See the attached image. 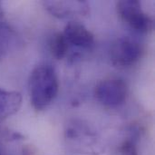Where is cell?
<instances>
[{"label": "cell", "mask_w": 155, "mask_h": 155, "mask_svg": "<svg viewBox=\"0 0 155 155\" xmlns=\"http://www.w3.org/2000/svg\"><path fill=\"white\" fill-rule=\"evenodd\" d=\"M31 104L36 110H44L55 99L59 82L55 70L49 64L35 67L29 77L28 82Z\"/></svg>", "instance_id": "obj_1"}, {"label": "cell", "mask_w": 155, "mask_h": 155, "mask_svg": "<svg viewBox=\"0 0 155 155\" xmlns=\"http://www.w3.org/2000/svg\"><path fill=\"white\" fill-rule=\"evenodd\" d=\"M64 138L69 147L81 154L99 155L104 152L98 134L82 122L74 121L66 125Z\"/></svg>", "instance_id": "obj_2"}, {"label": "cell", "mask_w": 155, "mask_h": 155, "mask_svg": "<svg viewBox=\"0 0 155 155\" xmlns=\"http://www.w3.org/2000/svg\"><path fill=\"white\" fill-rule=\"evenodd\" d=\"M120 17L132 28L142 33L153 29V19L142 10L141 3L137 0H122L116 5Z\"/></svg>", "instance_id": "obj_3"}, {"label": "cell", "mask_w": 155, "mask_h": 155, "mask_svg": "<svg viewBox=\"0 0 155 155\" xmlns=\"http://www.w3.org/2000/svg\"><path fill=\"white\" fill-rule=\"evenodd\" d=\"M142 48L140 45L129 37L117 39L111 48L112 64L119 68H125L134 65L141 57Z\"/></svg>", "instance_id": "obj_4"}, {"label": "cell", "mask_w": 155, "mask_h": 155, "mask_svg": "<svg viewBox=\"0 0 155 155\" xmlns=\"http://www.w3.org/2000/svg\"><path fill=\"white\" fill-rule=\"evenodd\" d=\"M96 99L104 106H119L126 100L127 84L121 79H109L100 82L94 90Z\"/></svg>", "instance_id": "obj_5"}, {"label": "cell", "mask_w": 155, "mask_h": 155, "mask_svg": "<svg viewBox=\"0 0 155 155\" xmlns=\"http://www.w3.org/2000/svg\"><path fill=\"white\" fill-rule=\"evenodd\" d=\"M45 6L52 15L61 18L87 15L89 11V5L85 1H47Z\"/></svg>", "instance_id": "obj_6"}, {"label": "cell", "mask_w": 155, "mask_h": 155, "mask_svg": "<svg viewBox=\"0 0 155 155\" xmlns=\"http://www.w3.org/2000/svg\"><path fill=\"white\" fill-rule=\"evenodd\" d=\"M68 45L71 44L76 47L90 48L94 43V35L81 23H68L63 33Z\"/></svg>", "instance_id": "obj_7"}, {"label": "cell", "mask_w": 155, "mask_h": 155, "mask_svg": "<svg viewBox=\"0 0 155 155\" xmlns=\"http://www.w3.org/2000/svg\"><path fill=\"white\" fill-rule=\"evenodd\" d=\"M22 104V96L16 91L0 88V122L16 114Z\"/></svg>", "instance_id": "obj_8"}, {"label": "cell", "mask_w": 155, "mask_h": 155, "mask_svg": "<svg viewBox=\"0 0 155 155\" xmlns=\"http://www.w3.org/2000/svg\"><path fill=\"white\" fill-rule=\"evenodd\" d=\"M68 43L64 37V35L61 33L54 34L49 42V48L52 55L58 59L61 60L64 57H65L67 51H68Z\"/></svg>", "instance_id": "obj_9"}, {"label": "cell", "mask_w": 155, "mask_h": 155, "mask_svg": "<svg viewBox=\"0 0 155 155\" xmlns=\"http://www.w3.org/2000/svg\"><path fill=\"white\" fill-rule=\"evenodd\" d=\"M13 37L14 32L11 27L5 23H0V58L9 50Z\"/></svg>", "instance_id": "obj_10"}, {"label": "cell", "mask_w": 155, "mask_h": 155, "mask_svg": "<svg viewBox=\"0 0 155 155\" xmlns=\"http://www.w3.org/2000/svg\"><path fill=\"white\" fill-rule=\"evenodd\" d=\"M119 152L121 155H138L136 143L134 140L131 139L124 141L121 144L119 148Z\"/></svg>", "instance_id": "obj_11"}, {"label": "cell", "mask_w": 155, "mask_h": 155, "mask_svg": "<svg viewBox=\"0 0 155 155\" xmlns=\"http://www.w3.org/2000/svg\"><path fill=\"white\" fill-rule=\"evenodd\" d=\"M3 15H4V11H3V8H2V5L0 3V18L3 16Z\"/></svg>", "instance_id": "obj_12"}, {"label": "cell", "mask_w": 155, "mask_h": 155, "mask_svg": "<svg viewBox=\"0 0 155 155\" xmlns=\"http://www.w3.org/2000/svg\"><path fill=\"white\" fill-rule=\"evenodd\" d=\"M0 155H8V154H7V153H6L3 149H1V148H0Z\"/></svg>", "instance_id": "obj_13"}]
</instances>
